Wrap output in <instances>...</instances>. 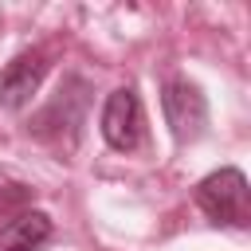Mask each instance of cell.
Wrapping results in <instances>:
<instances>
[{
    "instance_id": "cell-3",
    "label": "cell",
    "mask_w": 251,
    "mask_h": 251,
    "mask_svg": "<svg viewBox=\"0 0 251 251\" xmlns=\"http://www.w3.org/2000/svg\"><path fill=\"white\" fill-rule=\"evenodd\" d=\"M161 102H165V122H169V129H173L176 141H196L204 133V126H208V102H204V94H200L196 82H188V78L169 82L165 94H161Z\"/></svg>"
},
{
    "instance_id": "cell-5",
    "label": "cell",
    "mask_w": 251,
    "mask_h": 251,
    "mask_svg": "<svg viewBox=\"0 0 251 251\" xmlns=\"http://www.w3.org/2000/svg\"><path fill=\"white\" fill-rule=\"evenodd\" d=\"M51 239V220L43 212H20L0 227V251H39Z\"/></svg>"
},
{
    "instance_id": "cell-4",
    "label": "cell",
    "mask_w": 251,
    "mask_h": 251,
    "mask_svg": "<svg viewBox=\"0 0 251 251\" xmlns=\"http://www.w3.org/2000/svg\"><path fill=\"white\" fill-rule=\"evenodd\" d=\"M43 75H47V55H43V51H20V55L4 67V75H0V102H4L8 110L27 106L31 94L39 90Z\"/></svg>"
},
{
    "instance_id": "cell-2",
    "label": "cell",
    "mask_w": 251,
    "mask_h": 251,
    "mask_svg": "<svg viewBox=\"0 0 251 251\" xmlns=\"http://www.w3.org/2000/svg\"><path fill=\"white\" fill-rule=\"evenodd\" d=\"M102 137L110 149L118 153H129L141 145L145 137V114H141V98L133 86H118L106 106H102Z\"/></svg>"
},
{
    "instance_id": "cell-1",
    "label": "cell",
    "mask_w": 251,
    "mask_h": 251,
    "mask_svg": "<svg viewBox=\"0 0 251 251\" xmlns=\"http://www.w3.org/2000/svg\"><path fill=\"white\" fill-rule=\"evenodd\" d=\"M196 204L216 224H247V176L239 169H220L196 184Z\"/></svg>"
}]
</instances>
